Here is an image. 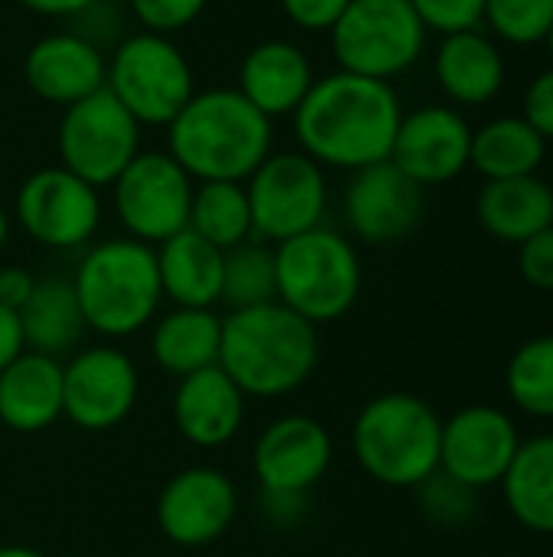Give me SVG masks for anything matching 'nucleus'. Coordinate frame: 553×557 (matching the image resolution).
I'll return each mask as SVG.
<instances>
[{"instance_id":"nucleus-25","label":"nucleus","mask_w":553,"mask_h":557,"mask_svg":"<svg viewBox=\"0 0 553 557\" xmlns=\"http://www.w3.org/2000/svg\"><path fill=\"white\" fill-rule=\"evenodd\" d=\"M222 248H215L192 228L176 232L156 251L163 297H169L176 307L212 310L222 297Z\"/></svg>"},{"instance_id":"nucleus-9","label":"nucleus","mask_w":553,"mask_h":557,"mask_svg":"<svg viewBox=\"0 0 553 557\" xmlns=\"http://www.w3.org/2000/svg\"><path fill=\"white\" fill-rule=\"evenodd\" d=\"M254 238L287 242L323 225L329 189L323 166L303 150L271 153L244 183Z\"/></svg>"},{"instance_id":"nucleus-26","label":"nucleus","mask_w":553,"mask_h":557,"mask_svg":"<svg viewBox=\"0 0 553 557\" xmlns=\"http://www.w3.org/2000/svg\"><path fill=\"white\" fill-rule=\"evenodd\" d=\"M16 313H20L26 349L52 356V359L68 356L81 343V333L88 330L75 284L68 277L36 281L29 300Z\"/></svg>"},{"instance_id":"nucleus-20","label":"nucleus","mask_w":553,"mask_h":557,"mask_svg":"<svg viewBox=\"0 0 553 557\" xmlns=\"http://www.w3.org/2000/svg\"><path fill=\"white\" fill-rule=\"evenodd\" d=\"M313 82L316 75L310 55L290 39H264L251 46L238 72V91L271 121L293 114Z\"/></svg>"},{"instance_id":"nucleus-1","label":"nucleus","mask_w":553,"mask_h":557,"mask_svg":"<svg viewBox=\"0 0 553 557\" xmlns=\"http://www.w3.org/2000/svg\"><path fill=\"white\" fill-rule=\"evenodd\" d=\"M401 117V98L391 82L339 69L313 82L293 111V131L300 150L319 166L355 173L391 157Z\"/></svg>"},{"instance_id":"nucleus-40","label":"nucleus","mask_w":553,"mask_h":557,"mask_svg":"<svg viewBox=\"0 0 553 557\" xmlns=\"http://www.w3.org/2000/svg\"><path fill=\"white\" fill-rule=\"evenodd\" d=\"M36 287V277L23 268H0V304L10 310H20Z\"/></svg>"},{"instance_id":"nucleus-45","label":"nucleus","mask_w":553,"mask_h":557,"mask_svg":"<svg viewBox=\"0 0 553 557\" xmlns=\"http://www.w3.org/2000/svg\"><path fill=\"white\" fill-rule=\"evenodd\" d=\"M544 42H548V52H551V59H553V26L548 29V36H544Z\"/></svg>"},{"instance_id":"nucleus-10","label":"nucleus","mask_w":553,"mask_h":557,"mask_svg":"<svg viewBox=\"0 0 553 557\" xmlns=\"http://www.w3.org/2000/svg\"><path fill=\"white\" fill-rule=\"evenodd\" d=\"M55 144L62 166L101 189L140 153V124L108 88H101L65 108Z\"/></svg>"},{"instance_id":"nucleus-3","label":"nucleus","mask_w":553,"mask_h":557,"mask_svg":"<svg viewBox=\"0 0 553 557\" xmlns=\"http://www.w3.org/2000/svg\"><path fill=\"white\" fill-rule=\"evenodd\" d=\"M319 362V333L280 300L231 310L222 320L218 369L244 398H280L297 392Z\"/></svg>"},{"instance_id":"nucleus-34","label":"nucleus","mask_w":553,"mask_h":557,"mask_svg":"<svg viewBox=\"0 0 553 557\" xmlns=\"http://www.w3.org/2000/svg\"><path fill=\"white\" fill-rule=\"evenodd\" d=\"M417 493H420V509H424V516L433 525H447V529L466 525L476 516V509H479L476 506L479 503V490H469V486L456 483L453 476H447L440 470L430 480H424L417 486Z\"/></svg>"},{"instance_id":"nucleus-28","label":"nucleus","mask_w":553,"mask_h":557,"mask_svg":"<svg viewBox=\"0 0 553 557\" xmlns=\"http://www.w3.org/2000/svg\"><path fill=\"white\" fill-rule=\"evenodd\" d=\"M218 346H222V317L196 307H176L173 313H166L156 323L150 343L156 366L179 379L218 366Z\"/></svg>"},{"instance_id":"nucleus-11","label":"nucleus","mask_w":553,"mask_h":557,"mask_svg":"<svg viewBox=\"0 0 553 557\" xmlns=\"http://www.w3.org/2000/svg\"><path fill=\"white\" fill-rule=\"evenodd\" d=\"M111 189L121 225L143 245H163L189 225L196 180L166 150H140Z\"/></svg>"},{"instance_id":"nucleus-42","label":"nucleus","mask_w":553,"mask_h":557,"mask_svg":"<svg viewBox=\"0 0 553 557\" xmlns=\"http://www.w3.org/2000/svg\"><path fill=\"white\" fill-rule=\"evenodd\" d=\"M16 3L33 10V13H39V16H81L98 0H16Z\"/></svg>"},{"instance_id":"nucleus-8","label":"nucleus","mask_w":553,"mask_h":557,"mask_svg":"<svg viewBox=\"0 0 553 557\" xmlns=\"http://www.w3.org/2000/svg\"><path fill=\"white\" fill-rule=\"evenodd\" d=\"M104 88L140 127H169L196 95L192 65L169 36L134 33L108 59Z\"/></svg>"},{"instance_id":"nucleus-15","label":"nucleus","mask_w":553,"mask_h":557,"mask_svg":"<svg viewBox=\"0 0 553 557\" xmlns=\"http://www.w3.org/2000/svg\"><path fill=\"white\" fill-rule=\"evenodd\" d=\"M345 222L368 245H394L424 219V186L391 160L362 166L345 186Z\"/></svg>"},{"instance_id":"nucleus-19","label":"nucleus","mask_w":553,"mask_h":557,"mask_svg":"<svg viewBox=\"0 0 553 557\" xmlns=\"http://www.w3.org/2000/svg\"><path fill=\"white\" fill-rule=\"evenodd\" d=\"M23 78L29 91L49 104L68 108L104 88L108 62L81 33H49L36 39L23 59Z\"/></svg>"},{"instance_id":"nucleus-30","label":"nucleus","mask_w":553,"mask_h":557,"mask_svg":"<svg viewBox=\"0 0 553 557\" xmlns=\"http://www.w3.org/2000/svg\"><path fill=\"white\" fill-rule=\"evenodd\" d=\"M196 235L212 242L215 248L228 251L241 242L254 238V222H251V202L244 183L231 180H212L199 183L192 193V209H189V225Z\"/></svg>"},{"instance_id":"nucleus-32","label":"nucleus","mask_w":553,"mask_h":557,"mask_svg":"<svg viewBox=\"0 0 553 557\" xmlns=\"http://www.w3.org/2000/svg\"><path fill=\"white\" fill-rule=\"evenodd\" d=\"M505 388L525 414L553 421V336H535L515 349Z\"/></svg>"},{"instance_id":"nucleus-44","label":"nucleus","mask_w":553,"mask_h":557,"mask_svg":"<svg viewBox=\"0 0 553 557\" xmlns=\"http://www.w3.org/2000/svg\"><path fill=\"white\" fill-rule=\"evenodd\" d=\"M7 235H10V219H7V212H3V206H0V248H3V242H7Z\"/></svg>"},{"instance_id":"nucleus-39","label":"nucleus","mask_w":553,"mask_h":557,"mask_svg":"<svg viewBox=\"0 0 553 557\" xmlns=\"http://www.w3.org/2000/svg\"><path fill=\"white\" fill-rule=\"evenodd\" d=\"M521 117L544 140H553V65L531 78V85L525 91V111H521Z\"/></svg>"},{"instance_id":"nucleus-43","label":"nucleus","mask_w":553,"mask_h":557,"mask_svg":"<svg viewBox=\"0 0 553 557\" xmlns=\"http://www.w3.org/2000/svg\"><path fill=\"white\" fill-rule=\"evenodd\" d=\"M0 557H49V555H42V552H36V548H26V545H3V548H0Z\"/></svg>"},{"instance_id":"nucleus-29","label":"nucleus","mask_w":553,"mask_h":557,"mask_svg":"<svg viewBox=\"0 0 553 557\" xmlns=\"http://www.w3.org/2000/svg\"><path fill=\"white\" fill-rule=\"evenodd\" d=\"M548 157V140L521 117H495L486 127L473 131L469 166L486 180H512L531 176Z\"/></svg>"},{"instance_id":"nucleus-7","label":"nucleus","mask_w":553,"mask_h":557,"mask_svg":"<svg viewBox=\"0 0 553 557\" xmlns=\"http://www.w3.org/2000/svg\"><path fill=\"white\" fill-rule=\"evenodd\" d=\"M329 42L342 72L394 82L424 55L427 26L411 0H352L329 29Z\"/></svg>"},{"instance_id":"nucleus-35","label":"nucleus","mask_w":553,"mask_h":557,"mask_svg":"<svg viewBox=\"0 0 553 557\" xmlns=\"http://www.w3.org/2000/svg\"><path fill=\"white\" fill-rule=\"evenodd\" d=\"M411 7L417 10L427 33L433 29L440 36L479 29L486 16V0H411Z\"/></svg>"},{"instance_id":"nucleus-18","label":"nucleus","mask_w":553,"mask_h":557,"mask_svg":"<svg viewBox=\"0 0 553 557\" xmlns=\"http://www.w3.org/2000/svg\"><path fill=\"white\" fill-rule=\"evenodd\" d=\"M469 121L450 104H427L401 117L388 160L427 189L456 180L469 166Z\"/></svg>"},{"instance_id":"nucleus-5","label":"nucleus","mask_w":553,"mask_h":557,"mask_svg":"<svg viewBox=\"0 0 553 557\" xmlns=\"http://www.w3.org/2000/svg\"><path fill=\"white\" fill-rule=\"evenodd\" d=\"M72 284L88 330L111 339L143 330L163 300L156 251L137 238H111L88 248Z\"/></svg>"},{"instance_id":"nucleus-16","label":"nucleus","mask_w":553,"mask_h":557,"mask_svg":"<svg viewBox=\"0 0 553 557\" xmlns=\"http://www.w3.org/2000/svg\"><path fill=\"white\" fill-rule=\"evenodd\" d=\"M238 516L235 483L212 467L179 470L156 499L160 532L183 548H202L218 542Z\"/></svg>"},{"instance_id":"nucleus-33","label":"nucleus","mask_w":553,"mask_h":557,"mask_svg":"<svg viewBox=\"0 0 553 557\" xmlns=\"http://www.w3.org/2000/svg\"><path fill=\"white\" fill-rule=\"evenodd\" d=\"M482 26L508 46L544 42L553 26V0H486Z\"/></svg>"},{"instance_id":"nucleus-27","label":"nucleus","mask_w":553,"mask_h":557,"mask_svg":"<svg viewBox=\"0 0 553 557\" xmlns=\"http://www.w3.org/2000/svg\"><path fill=\"white\" fill-rule=\"evenodd\" d=\"M499 486L518 525L538 535H553V434L521 441Z\"/></svg>"},{"instance_id":"nucleus-38","label":"nucleus","mask_w":553,"mask_h":557,"mask_svg":"<svg viewBox=\"0 0 553 557\" xmlns=\"http://www.w3.org/2000/svg\"><path fill=\"white\" fill-rule=\"evenodd\" d=\"M352 0H280L290 23L310 33H329Z\"/></svg>"},{"instance_id":"nucleus-6","label":"nucleus","mask_w":553,"mask_h":557,"mask_svg":"<svg viewBox=\"0 0 553 557\" xmlns=\"http://www.w3.org/2000/svg\"><path fill=\"white\" fill-rule=\"evenodd\" d=\"M277 300L313 326L345 317L362 294V261L349 238L332 228H310L274 248Z\"/></svg>"},{"instance_id":"nucleus-24","label":"nucleus","mask_w":553,"mask_h":557,"mask_svg":"<svg viewBox=\"0 0 553 557\" xmlns=\"http://www.w3.org/2000/svg\"><path fill=\"white\" fill-rule=\"evenodd\" d=\"M476 219L492 238L521 245L553 225V186L538 173L486 180L476 196Z\"/></svg>"},{"instance_id":"nucleus-12","label":"nucleus","mask_w":553,"mask_h":557,"mask_svg":"<svg viewBox=\"0 0 553 557\" xmlns=\"http://www.w3.org/2000/svg\"><path fill=\"white\" fill-rule=\"evenodd\" d=\"M13 209L33 242L62 251L88 245L101 222L98 189L62 163L29 173L16 189Z\"/></svg>"},{"instance_id":"nucleus-21","label":"nucleus","mask_w":553,"mask_h":557,"mask_svg":"<svg viewBox=\"0 0 553 557\" xmlns=\"http://www.w3.org/2000/svg\"><path fill=\"white\" fill-rule=\"evenodd\" d=\"M173 424L196 447H222L244 424V392L218 366L192 372L173 395Z\"/></svg>"},{"instance_id":"nucleus-36","label":"nucleus","mask_w":553,"mask_h":557,"mask_svg":"<svg viewBox=\"0 0 553 557\" xmlns=\"http://www.w3.org/2000/svg\"><path fill=\"white\" fill-rule=\"evenodd\" d=\"M130 7L147 33L173 36V33L192 26L205 13L209 0H130Z\"/></svg>"},{"instance_id":"nucleus-23","label":"nucleus","mask_w":553,"mask_h":557,"mask_svg":"<svg viewBox=\"0 0 553 557\" xmlns=\"http://www.w3.org/2000/svg\"><path fill=\"white\" fill-rule=\"evenodd\" d=\"M62 418V362L42 352H20L0 372V424L16 434H39Z\"/></svg>"},{"instance_id":"nucleus-31","label":"nucleus","mask_w":553,"mask_h":557,"mask_svg":"<svg viewBox=\"0 0 553 557\" xmlns=\"http://www.w3.org/2000/svg\"><path fill=\"white\" fill-rule=\"evenodd\" d=\"M277 300V258L261 238L241 242L225 251L222 264V297L228 310H248Z\"/></svg>"},{"instance_id":"nucleus-14","label":"nucleus","mask_w":553,"mask_h":557,"mask_svg":"<svg viewBox=\"0 0 553 557\" xmlns=\"http://www.w3.org/2000/svg\"><path fill=\"white\" fill-rule=\"evenodd\" d=\"M521 447L515 421L492 405H469L443 421L440 473L469 490L499 486Z\"/></svg>"},{"instance_id":"nucleus-37","label":"nucleus","mask_w":553,"mask_h":557,"mask_svg":"<svg viewBox=\"0 0 553 557\" xmlns=\"http://www.w3.org/2000/svg\"><path fill=\"white\" fill-rule=\"evenodd\" d=\"M518 271L531 287L553 290V225L518 245Z\"/></svg>"},{"instance_id":"nucleus-13","label":"nucleus","mask_w":553,"mask_h":557,"mask_svg":"<svg viewBox=\"0 0 553 557\" xmlns=\"http://www.w3.org/2000/svg\"><path fill=\"white\" fill-rule=\"evenodd\" d=\"M140 375L127 352L95 346L62 366V418L101 434L117 428L137 405Z\"/></svg>"},{"instance_id":"nucleus-41","label":"nucleus","mask_w":553,"mask_h":557,"mask_svg":"<svg viewBox=\"0 0 553 557\" xmlns=\"http://www.w3.org/2000/svg\"><path fill=\"white\" fill-rule=\"evenodd\" d=\"M26 352L23 343V326H20V313L0 304V372L20 356Z\"/></svg>"},{"instance_id":"nucleus-2","label":"nucleus","mask_w":553,"mask_h":557,"mask_svg":"<svg viewBox=\"0 0 553 557\" xmlns=\"http://www.w3.org/2000/svg\"><path fill=\"white\" fill-rule=\"evenodd\" d=\"M274 144L271 117L238 88L196 91L166 127V153L199 183H244Z\"/></svg>"},{"instance_id":"nucleus-4","label":"nucleus","mask_w":553,"mask_h":557,"mask_svg":"<svg viewBox=\"0 0 553 557\" xmlns=\"http://www.w3.org/2000/svg\"><path fill=\"white\" fill-rule=\"evenodd\" d=\"M440 414L417 395L388 392L372 398L352 424L359 467L394 490H417L440 470Z\"/></svg>"},{"instance_id":"nucleus-22","label":"nucleus","mask_w":553,"mask_h":557,"mask_svg":"<svg viewBox=\"0 0 553 557\" xmlns=\"http://www.w3.org/2000/svg\"><path fill=\"white\" fill-rule=\"evenodd\" d=\"M433 75L440 91L466 108L492 101L505 85V55L499 42L479 26L450 33L433 55Z\"/></svg>"},{"instance_id":"nucleus-17","label":"nucleus","mask_w":553,"mask_h":557,"mask_svg":"<svg viewBox=\"0 0 553 557\" xmlns=\"http://www.w3.org/2000/svg\"><path fill=\"white\" fill-rule=\"evenodd\" d=\"M251 463L264 493L306 496L332 463V437L316 418L284 414L264 428Z\"/></svg>"}]
</instances>
